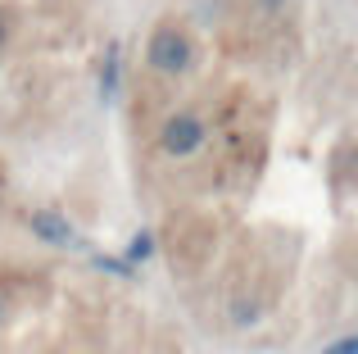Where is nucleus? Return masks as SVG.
Segmentation results:
<instances>
[{"label": "nucleus", "mask_w": 358, "mask_h": 354, "mask_svg": "<svg viewBox=\"0 0 358 354\" xmlns=\"http://www.w3.org/2000/svg\"><path fill=\"white\" fill-rule=\"evenodd\" d=\"M145 59H150V69L164 73V78H182V73L195 64V41L182 32V27H159V32L150 36V45H145Z\"/></svg>", "instance_id": "nucleus-1"}, {"label": "nucleus", "mask_w": 358, "mask_h": 354, "mask_svg": "<svg viewBox=\"0 0 358 354\" xmlns=\"http://www.w3.org/2000/svg\"><path fill=\"white\" fill-rule=\"evenodd\" d=\"M204 136H209V127H204L191 109H182V114H173L159 127V150H164L168 160H191V155L204 150Z\"/></svg>", "instance_id": "nucleus-2"}, {"label": "nucleus", "mask_w": 358, "mask_h": 354, "mask_svg": "<svg viewBox=\"0 0 358 354\" xmlns=\"http://www.w3.org/2000/svg\"><path fill=\"white\" fill-rule=\"evenodd\" d=\"M27 227H32V236H41L45 246H73V241H78V232H73V222L64 218L59 209H32V218H27Z\"/></svg>", "instance_id": "nucleus-3"}, {"label": "nucleus", "mask_w": 358, "mask_h": 354, "mask_svg": "<svg viewBox=\"0 0 358 354\" xmlns=\"http://www.w3.org/2000/svg\"><path fill=\"white\" fill-rule=\"evenodd\" d=\"M145 259H155V236H150V232H136V236L127 241V255H122V264H127L131 273H136V268L145 264Z\"/></svg>", "instance_id": "nucleus-4"}, {"label": "nucleus", "mask_w": 358, "mask_h": 354, "mask_svg": "<svg viewBox=\"0 0 358 354\" xmlns=\"http://www.w3.org/2000/svg\"><path fill=\"white\" fill-rule=\"evenodd\" d=\"M100 91H105V100L118 91V45H109V55H105V69H100Z\"/></svg>", "instance_id": "nucleus-5"}, {"label": "nucleus", "mask_w": 358, "mask_h": 354, "mask_svg": "<svg viewBox=\"0 0 358 354\" xmlns=\"http://www.w3.org/2000/svg\"><path fill=\"white\" fill-rule=\"evenodd\" d=\"M259 318H263V304H254V300H236V304H231V323H236V327L259 323Z\"/></svg>", "instance_id": "nucleus-6"}, {"label": "nucleus", "mask_w": 358, "mask_h": 354, "mask_svg": "<svg viewBox=\"0 0 358 354\" xmlns=\"http://www.w3.org/2000/svg\"><path fill=\"white\" fill-rule=\"evenodd\" d=\"M96 268H105V273H114V277H131V268L114 255H96Z\"/></svg>", "instance_id": "nucleus-7"}, {"label": "nucleus", "mask_w": 358, "mask_h": 354, "mask_svg": "<svg viewBox=\"0 0 358 354\" xmlns=\"http://www.w3.org/2000/svg\"><path fill=\"white\" fill-rule=\"evenodd\" d=\"M322 354H358V337H341L336 346H327Z\"/></svg>", "instance_id": "nucleus-8"}, {"label": "nucleus", "mask_w": 358, "mask_h": 354, "mask_svg": "<svg viewBox=\"0 0 358 354\" xmlns=\"http://www.w3.org/2000/svg\"><path fill=\"white\" fill-rule=\"evenodd\" d=\"M259 5H263V9H268V14H277V9H281V5H286V0H259Z\"/></svg>", "instance_id": "nucleus-9"}, {"label": "nucleus", "mask_w": 358, "mask_h": 354, "mask_svg": "<svg viewBox=\"0 0 358 354\" xmlns=\"http://www.w3.org/2000/svg\"><path fill=\"white\" fill-rule=\"evenodd\" d=\"M0 45H5V23H0Z\"/></svg>", "instance_id": "nucleus-10"}]
</instances>
